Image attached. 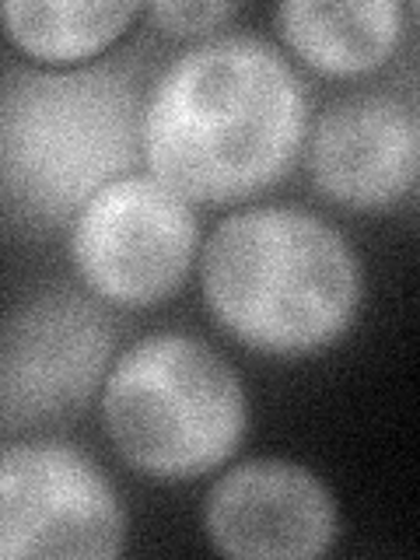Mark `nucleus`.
<instances>
[{"mask_svg":"<svg viewBox=\"0 0 420 560\" xmlns=\"http://www.w3.org/2000/svg\"><path fill=\"white\" fill-rule=\"evenodd\" d=\"M308 137L305 81L284 49L224 32L183 49L144 95L140 154L189 203H245L288 179Z\"/></svg>","mask_w":420,"mask_h":560,"instance_id":"f257e3e1","label":"nucleus"},{"mask_svg":"<svg viewBox=\"0 0 420 560\" xmlns=\"http://www.w3.org/2000/svg\"><path fill=\"white\" fill-rule=\"evenodd\" d=\"M203 305L256 354L308 358L358 323L364 273L337 224L298 203L228 214L200 249Z\"/></svg>","mask_w":420,"mask_h":560,"instance_id":"f03ea898","label":"nucleus"},{"mask_svg":"<svg viewBox=\"0 0 420 560\" xmlns=\"http://www.w3.org/2000/svg\"><path fill=\"white\" fill-rule=\"evenodd\" d=\"M137 81L119 63L0 70V221L43 235L140 162Z\"/></svg>","mask_w":420,"mask_h":560,"instance_id":"7ed1b4c3","label":"nucleus"},{"mask_svg":"<svg viewBox=\"0 0 420 560\" xmlns=\"http://www.w3.org/2000/svg\"><path fill=\"white\" fill-rule=\"evenodd\" d=\"M98 410L119 459L158 483L221 469L249 431V396L235 364L183 329L148 332L113 358Z\"/></svg>","mask_w":420,"mask_h":560,"instance_id":"20e7f679","label":"nucleus"},{"mask_svg":"<svg viewBox=\"0 0 420 560\" xmlns=\"http://www.w3.org/2000/svg\"><path fill=\"white\" fill-rule=\"evenodd\" d=\"M67 253L98 302L151 308L189 280L200 256V221L192 203L151 172H127L70 218Z\"/></svg>","mask_w":420,"mask_h":560,"instance_id":"39448f33","label":"nucleus"},{"mask_svg":"<svg viewBox=\"0 0 420 560\" xmlns=\"http://www.w3.org/2000/svg\"><path fill=\"white\" fill-rule=\"evenodd\" d=\"M127 536V504L88 452L57 438L0 448V560H105Z\"/></svg>","mask_w":420,"mask_h":560,"instance_id":"423d86ee","label":"nucleus"},{"mask_svg":"<svg viewBox=\"0 0 420 560\" xmlns=\"http://www.w3.org/2000/svg\"><path fill=\"white\" fill-rule=\"evenodd\" d=\"M116 354L105 302L46 288L0 319V428L22 431L81 413Z\"/></svg>","mask_w":420,"mask_h":560,"instance_id":"0eeeda50","label":"nucleus"},{"mask_svg":"<svg viewBox=\"0 0 420 560\" xmlns=\"http://www.w3.org/2000/svg\"><path fill=\"white\" fill-rule=\"evenodd\" d=\"M312 186L347 210H389L420 175V113L396 88L350 92L315 116L305 137Z\"/></svg>","mask_w":420,"mask_h":560,"instance_id":"6e6552de","label":"nucleus"},{"mask_svg":"<svg viewBox=\"0 0 420 560\" xmlns=\"http://www.w3.org/2000/svg\"><path fill=\"white\" fill-rule=\"evenodd\" d=\"M203 533L221 557L315 560L340 536L329 487L302 463L245 459L210 483Z\"/></svg>","mask_w":420,"mask_h":560,"instance_id":"1a4fd4ad","label":"nucleus"},{"mask_svg":"<svg viewBox=\"0 0 420 560\" xmlns=\"http://www.w3.org/2000/svg\"><path fill=\"white\" fill-rule=\"evenodd\" d=\"M402 0H284L273 22L298 60L326 78H364L389 63L407 39Z\"/></svg>","mask_w":420,"mask_h":560,"instance_id":"9d476101","label":"nucleus"},{"mask_svg":"<svg viewBox=\"0 0 420 560\" xmlns=\"http://www.w3.org/2000/svg\"><path fill=\"white\" fill-rule=\"evenodd\" d=\"M140 14L133 0H4L0 25L32 63L67 70L92 63Z\"/></svg>","mask_w":420,"mask_h":560,"instance_id":"9b49d317","label":"nucleus"},{"mask_svg":"<svg viewBox=\"0 0 420 560\" xmlns=\"http://www.w3.org/2000/svg\"><path fill=\"white\" fill-rule=\"evenodd\" d=\"M238 11L242 4H235V0H158V4L144 8L158 28L179 35V39H210Z\"/></svg>","mask_w":420,"mask_h":560,"instance_id":"f8f14e48","label":"nucleus"}]
</instances>
